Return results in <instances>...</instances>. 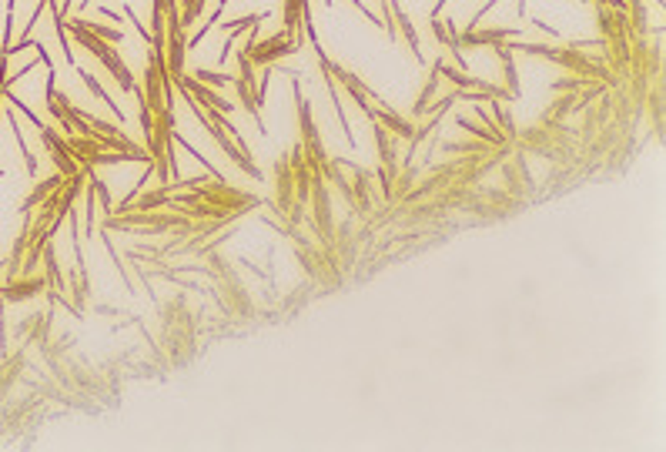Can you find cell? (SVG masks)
<instances>
[{"label":"cell","mask_w":666,"mask_h":452,"mask_svg":"<svg viewBox=\"0 0 666 452\" xmlns=\"http://www.w3.org/2000/svg\"><path fill=\"white\" fill-rule=\"evenodd\" d=\"M576 4H590V0H576Z\"/></svg>","instance_id":"19"},{"label":"cell","mask_w":666,"mask_h":452,"mask_svg":"<svg viewBox=\"0 0 666 452\" xmlns=\"http://www.w3.org/2000/svg\"><path fill=\"white\" fill-rule=\"evenodd\" d=\"M349 4H352V7H355V11H359V14L365 17V20H368V24H375V27H382V20H379V17H375V11H368V7H365V0H349Z\"/></svg>","instance_id":"15"},{"label":"cell","mask_w":666,"mask_h":452,"mask_svg":"<svg viewBox=\"0 0 666 452\" xmlns=\"http://www.w3.org/2000/svg\"><path fill=\"white\" fill-rule=\"evenodd\" d=\"M485 104L492 107V114H496V121H499V131L506 135V141H513V137H515V121H513V114L506 111V104H502V101H496V97H492V101H485Z\"/></svg>","instance_id":"11"},{"label":"cell","mask_w":666,"mask_h":452,"mask_svg":"<svg viewBox=\"0 0 666 452\" xmlns=\"http://www.w3.org/2000/svg\"><path fill=\"white\" fill-rule=\"evenodd\" d=\"M195 77L201 81V84H208V88H228L231 84V77L228 74H221V71H195Z\"/></svg>","instance_id":"13"},{"label":"cell","mask_w":666,"mask_h":452,"mask_svg":"<svg viewBox=\"0 0 666 452\" xmlns=\"http://www.w3.org/2000/svg\"><path fill=\"white\" fill-rule=\"evenodd\" d=\"M81 27H88L91 34H97L101 41H111V44H121L124 41V27H104V24H91V20H81Z\"/></svg>","instance_id":"12"},{"label":"cell","mask_w":666,"mask_h":452,"mask_svg":"<svg viewBox=\"0 0 666 452\" xmlns=\"http://www.w3.org/2000/svg\"><path fill=\"white\" fill-rule=\"evenodd\" d=\"M526 34V27H476V30H459V47L466 50V47H496V44H509L513 37H522Z\"/></svg>","instance_id":"3"},{"label":"cell","mask_w":666,"mask_h":452,"mask_svg":"<svg viewBox=\"0 0 666 452\" xmlns=\"http://www.w3.org/2000/svg\"><path fill=\"white\" fill-rule=\"evenodd\" d=\"M61 184H64V174H61V171H57V174H50V178H47V181H41V184H37V188H34V195L27 198V201H24V205H20V211H24V214H27V211H31L34 205H37V201H44V198L50 195V191H57V188H61Z\"/></svg>","instance_id":"9"},{"label":"cell","mask_w":666,"mask_h":452,"mask_svg":"<svg viewBox=\"0 0 666 452\" xmlns=\"http://www.w3.org/2000/svg\"><path fill=\"white\" fill-rule=\"evenodd\" d=\"M242 54L251 60V67H275V64L285 60L288 54H298V41H295L288 30H278L268 41H255L251 47H244Z\"/></svg>","instance_id":"2"},{"label":"cell","mask_w":666,"mask_h":452,"mask_svg":"<svg viewBox=\"0 0 666 452\" xmlns=\"http://www.w3.org/2000/svg\"><path fill=\"white\" fill-rule=\"evenodd\" d=\"M0 178H4V167H0Z\"/></svg>","instance_id":"20"},{"label":"cell","mask_w":666,"mask_h":452,"mask_svg":"<svg viewBox=\"0 0 666 452\" xmlns=\"http://www.w3.org/2000/svg\"><path fill=\"white\" fill-rule=\"evenodd\" d=\"M7 121H11V135H14V141H17V148H20V158H24V171L27 174H37V158L31 154V148H27V137H24V131H20V124H17V118H14V111H7Z\"/></svg>","instance_id":"8"},{"label":"cell","mask_w":666,"mask_h":452,"mask_svg":"<svg viewBox=\"0 0 666 452\" xmlns=\"http://www.w3.org/2000/svg\"><path fill=\"white\" fill-rule=\"evenodd\" d=\"M496 7H499V0H485L483 7H479V11L472 14V20H469V24H466V27H459V30H476V27H479V24H483V17L489 14V11H496Z\"/></svg>","instance_id":"14"},{"label":"cell","mask_w":666,"mask_h":452,"mask_svg":"<svg viewBox=\"0 0 666 452\" xmlns=\"http://www.w3.org/2000/svg\"><path fill=\"white\" fill-rule=\"evenodd\" d=\"M67 34H71V37H74V41L84 47L88 54H94V57L104 64L107 74L118 81V88H121L124 94H134L137 81H134V74L127 71V64L121 60V54H118V44H111V41H101L97 34H91L88 27H81V20H77V17L71 20V24H67Z\"/></svg>","instance_id":"1"},{"label":"cell","mask_w":666,"mask_h":452,"mask_svg":"<svg viewBox=\"0 0 666 452\" xmlns=\"http://www.w3.org/2000/svg\"><path fill=\"white\" fill-rule=\"evenodd\" d=\"M532 27H536V30H543L546 37H553L556 44H562V34H560V30H556V27H549L546 20H539V17H532Z\"/></svg>","instance_id":"16"},{"label":"cell","mask_w":666,"mask_h":452,"mask_svg":"<svg viewBox=\"0 0 666 452\" xmlns=\"http://www.w3.org/2000/svg\"><path fill=\"white\" fill-rule=\"evenodd\" d=\"M392 17H395V30H398V37H405V44H409V50H412V57H415V64H425L422 44H419V30L412 27L409 11H402V4H398V0H392Z\"/></svg>","instance_id":"4"},{"label":"cell","mask_w":666,"mask_h":452,"mask_svg":"<svg viewBox=\"0 0 666 452\" xmlns=\"http://www.w3.org/2000/svg\"><path fill=\"white\" fill-rule=\"evenodd\" d=\"M436 88H439V67H436V60H432V71H429L422 90H419V97H415V104H412V118H425V114H429V101H432Z\"/></svg>","instance_id":"7"},{"label":"cell","mask_w":666,"mask_h":452,"mask_svg":"<svg viewBox=\"0 0 666 452\" xmlns=\"http://www.w3.org/2000/svg\"><path fill=\"white\" fill-rule=\"evenodd\" d=\"M515 14L526 17V0H515Z\"/></svg>","instance_id":"17"},{"label":"cell","mask_w":666,"mask_h":452,"mask_svg":"<svg viewBox=\"0 0 666 452\" xmlns=\"http://www.w3.org/2000/svg\"><path fill=\"white\" fill-rule=\"evenodd\" d=\"M77 77H81V81L88 84V90H91V94H94V97H97V101H101V104H107V111H111L114 118L121 121V124H124V121H127V118H124V111H121V107H118V101H114V97L107 94V88H104V84H101V81H97V77H94V74H88V71H81V67H77Z\"/></svg>","instance_id":"6"},{"label":"cell","mask_w":666,"mask_h":452,"mask_svg":"<svg viewBox=\"0 0 666 452\" xmlns=\"http://www.w3.org/2000/svg\"><path fill=\"white\" fill-rule=\"evenodd\" d=\"M268 20V14L265 11H255V14H248V17H238V20H218V27L214 30H251V27H258V24H265Z\"/></svg>","instance_id":"10"},{"label":"cell","mask_w":666,"mask_h":452,"mask_svg":"<svg viewBox=\"0 0 666 452\" xmlns=\"http://www.w3.org/2000/svg\"><path fill=\"white\" fill-rule=\"evenodd\" d=\"M492 50H496L499 67H502V88L509 90V97L515 101V97H519V90H522V88H519V71H515V54L506 44H496Z\"/></svg>","instance_id":"5"},{"label":"cell","mask_w":666,"mask_h":452,"mask_svg":"<svg viewBox=\"0 0 666 452\" xmlns=\"http://www.w3.org/2000/svg\"><path fill=\"white\" fill-rule=\"evenodd\" d=\"M88 4H91V0H81V11H84V7H88Z\"/></svg>","instance_id":"18"}]
</instances>
